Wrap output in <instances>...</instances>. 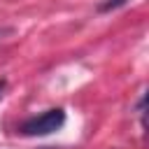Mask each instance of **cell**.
<instances>
[{
  "instance_id": "cell-1",
  "label": "cell",
  "mask_w": 149,
  "mask_h": 149,
  "mask_svg": "<svg viewBox=\"0 0 149 149\" xmlns=\"http://www.w3.org/2000/svg\"><path fill=\"white\" fill-rule=\"evenodd\" d=\"M63 123H65V112L61 107H56V109H47V112H42L37 116L23 121L19 130L23 135H28V137H37V135H49V133L58 130Z\"/></svg>"
},
{
  "instance_id": "cell-2",
  "label": "cell",
  "mask_w": 149,
  "mask_h": 149,
  "mask_svg": "<svg viewBox=\"0 0 149 149\" xmlns=\"http://www.w3.org/2000/svg\"><path fill=\"white\" fill-rule=\"evenodd\" d=\"M5 88H7V81H5V79H0V98L5 95Z\"/></svg>"
}]
</instances>
